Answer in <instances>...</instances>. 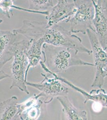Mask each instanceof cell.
I'll list each match as a JSON object with an SVG mask.
<instances>
[{
    "label": "cell",
    "mask_w": 107,
    "mask_h": 120,
    "mask_svg": "<svg viewBox=\"0 0 107 120\" xmlns=\"http://www.w3.org/2000/svg\"><path fill=\"white\" fill-rule=\"evenodd\" d=\"M78 52L64 46H55L44 43L42 47L44 60L40 64L47 73L57 74L65 72L70 67L79 66H94V64L82 60Z\"/></svg>",
    "instance_id": "obj_1"
},
{
    "label": "cell",
    "mask_w": 107,
    "mask_h": 120,
    "mask_svg": "<svg viewBox=\"0 0 107 120\" xmlns=\"http://www.w3.org/2000/svg\"><path fill=\"white\" fill-rule=\"evenodd\" d=\"M32 41L24 40L16 42L14 44L13 61L11 67V84L10 89L17 88L21 91L29 94L26 84V71L29 64L26 51L30 47Z\"/></svg>",
    "instance_id": "obj_2"
},
{
    "label": "cell",
    "mask_w": 107,
    "mask_h": 120,
    "mask_svg": "<svg viewBox=\"0 0 107 120\" xmlns=\"http://www.w3.org/2000/svg\"><path fill=\"white\" fill-rule=\"evenodd\" d=\"M41 38L43 39L44 43L71 48L78 52L86 53L88 55L92 53L91 50L82 44L81 38L72 33L69 29L68 30L59 24L49 27L46 26Z\"/></svg>",
    "instance_id": "obj_3"
},
{
    "label": "cell",
    "mask_w": 107,
    "mask_h": 120,
    "mask_svg": "<svg viewBox=\"0 0 107 120\" xmlns=\"http://www.w3.org/2000/svg\"><path fill=\"white\" fill-rule=\"evenodd\" d=\"M76 12L70 19V28L74 34H86L88 29L94 31L93 21L95 10L92 0H73Z\"/></svg>",
    "instance_id": "obj_4"
},
{
    "label": "cell",
    "mask_w": 107,
    "mask_h": 120,
    "mask_svg": "<svg viewBox=\"0 0 107 120\" xmlns=\"http://www.w3.org/2000/svg\"><path fill=\"white\" fill-rule=\"evenodd\" d=\"M86 34L90 43L95 68V76L91 86L102 89L107 76V52L101 45L94 30L88 29Z\"/></svg>",
    "instance_id": "obj_5"
},
{
    "label": "cell",
    "mask_w": 107,
    "mask_h": 120,
    "mask_svg": "<svg viewBox=\"0 0 107 120\" xmlns=\"http://www.w3.org/2000/svg\"><path fill=\"white\" fill-rule=\"evenodd\" d=\"M41 75L44 77L42 81L36 83L26 81V84L40 92L41 97L44 99V104H49L54 98L68 95L69 89L61 81L54 77V78H49L48 75L42 73Z\"/></svg>",
    "instance_id": "obj_6"
},
{
    "label": "cell",
    "mask_w": 107,
    "mask_h": 120,
    "mask_svg": "<svg viewBox=\"0 0 107 120\" xmlns=\"http://www.w3.org/2000/svg\"><path fill=\"white\" fill-rule=\"evenodd\" d=\"M95 12L93 24L95 33L103 49H107V0H92Z\"/></svg>",
    "instance_id": "obj_7"
},
{
    "label": "cell",
    "mask_w": 107,
    "mask_h": 120,
    "mask_svg": "<svg viewBox=\"0 0 107 120\" xmlns=\"http://www.w3.org/2000/svg\"><path fill=\"white\" fill-rule=\"evenodd\" d=\"M57 0V4L50 9L48 14L46 16L47 27L63 21L67 23L76 12L74 3H69L67 0Z\"/></svg>",
    "instance_id": "obj_8"
},
{
    "label": "cell",
    "mask_w": 107,
    "mask_h": 120,
    "mask_svg": "<svg viewBox=\"0 0 107 120\" xmlns=\"http://www.w3.org/2000/svg\"><path fill=\"white\" fill-rule=\"evenodd\" d=\"M41 93L34 94L21 103L17 104L18 120H36L41 114V108L43 102L40 99Z\"/></svg>",
    "instance_id": "obj_9"
},
{
    "label": "cell",
    "mask_w": 107,
    "mask_h": 120,
    "mask_svg": "<svg viewBox=\"0 0 107 120\" xmlns=\"http://www.w3.org/2000/svg\"><path fill=\"white\" fill-rule=\"evenodd\" d=\"M17 34L13 30L0 29V70L13 57Z\"/></svg>",
    "instance_id": "obj_10"
},
{
    "label": "cell",
    "mask_w": 107,
    "mask_h": 120,
    "mask_svg": "<svg viewBox=\"0 0 107 120\" xmlns=\"http://www.w3.org/2000/svg\"><path fill=\"white\" fill-rule=\"evenodd\" d=\"M50 75L59 79L63 83H65L76 91L80 93L85 98L84 104L88 101H94L100 105L102 106L107 108V92H106L104 89L102 88L98 90H92L88 93L84 89L76 86L65 78L58 76V75L52 72L50 73Z\"/></svg>",
    "instance_id": "obj_11"
},
{
    "label": "cell",
    "mask_w": 107,
    "mask_h": 120,
    "mask_svg": "<svg viewBox=\"0 0 107 120\" xmlns=\"http://www.w3.org/2000/svg\"><path fill=\"white\" fill-rule=\"evenodd\" d=\"M31 41V45L26 51V56L29 61L25 75L26 81L28 73L30 68L37 67L42 61V47L44 44L42 38Z\"/></svg>",
    "instance_id": "obj_12"
},
{
    "label": "cell",
    "mask_w": 107,
    "mask_h": 120,
    "mask_svg": "<svg viewBox=\"0 0 107 120\" xmlns=\"http://www.w3.org/2000/svg\"><path fill=\"white\" fill-rule=\"evenodd\" d=\"M63 107V112L66 118L69 120H87V112L84 110L78 109L72 103L67 95L57 97Z\"/></svg>",
    "instance_id": "obj_13"
},
{
    "label": "cell",
    "mask_w": 107,
    "mask_h": 120,
    "mask_svg": "<svg viewBox=\"0 0 107 120\" xmlns=\"http://www.w3.org/2000/svg\"><path fill=\"white\" fill-rule=\"evenodd\" d=\"M18 103L15 96L0 102V120H18Z\"/></svg>",
    "instance_id": "obj_14"
},
{
    "label": "cell",
    "mask_w": 107,
    "mask_h": 120,
    "mask_svg": "<svg viewBox=\"0 0 107 120\" xmlns=\"http://www.w3.org/2000/svg\"><path fill=\"white\" fill-rule=\"evenodd\" d=\"M16 0H0V9L3 12V14L8 19L11 18L13 15L12 10L13 9L29 13L42 15L45 16H47L49 13V11H36L18 7L15 4L14 2Z\"/></svg>",
    "instance_id": "obj_15"
},
{
    "label": "cell",
    "mask_w": 107,
    "mask_h": 120,
    "mask_svg": "<svg viewBox=\"0 0 107 120\" xmlns=\"http://www.w3.org/2000/svg\"><path fill=\"white\" fill-rule=\"evenodd\" d=\"M28 9L36 11H47L53 7V0H27Z\"/></svg>",
    "instance_id": "obj_16"
},
{
    "label": "cell",
    "mask_w": 107,
    "mask_h": 120,
    "mask_svg": "<svg viewBox=\"0 0 107 120\" xmlns=\"http://www.w3.org/2000/svg\"><path fill=\"white\" fill-rule=\"evenodd\" d=\"M10 75L7 74L3 70H0V81H1L3 79H5L6 78L10 77Z\"/></svg>",
    "instance_id": "obj_17"
},
{
    "label": "cell",
    "mask_w": 107,
    "mask_h": 120,
    "mask_svg": "<svg viewBox=\"0 0 107 120\" xmlns=\"http://www.w3.org/2000/svg\"><path fill=\"white\" fill-rule=\"evenodd\" d=\"M3 21L2 19H0V24H1L3 22Z\"/></svg>",
    "instance_id": "obj_18"
},
{
    "label": "cell",
    "mask_w": 107,
    "mask_h": 120,
    "mask_svg": "<svg viewBox=\"0 0 107 120\" xmlns=\"http://www.w3.org/2000/svg\"></svg>",
    "instance_id": "obj_19"
}]
</instances>
